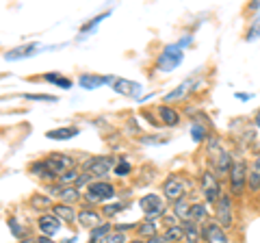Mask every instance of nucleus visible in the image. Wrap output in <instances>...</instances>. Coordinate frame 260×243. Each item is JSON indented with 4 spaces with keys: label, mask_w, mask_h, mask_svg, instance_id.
Returning a JSON list of instances; mask_svg holds the SVG:
<instances>
[{
    "label": "nucleus",
    "mask_w": 260,
    "mask_h": 243,
    "mask_svg": "<svg viewBox=\"0 0 260 243\" xmlns=\"http://www.w3.org/2000/svg\"><path fill=\"white\" fill-rule=\"evenodd\" d=\"M208 155L213 157L210 161H213V165H215V169H217V174H219V176L230 174L234 159H232L230 152L221 148V143H219V139H208Z\"/></svg>",
    "instance_id": "1"
},
{
    "label": "nucleus",
    "mask_w": 260,
    "mask_h": 243,
    "mask_svg": "<svg viewBox=\"0 0 260 243\" xmlns=\"http://www.w3.org/2000/svg\"><path fill=\"white\" fill-rule=\"evenodd\" d=\"M182 56H184V50H182V48L178 46V44L167 46L165 50L158 54V59H156V70H158V72H172V70H176V68L182 63Z\"/></svg>",
    "instance_id": "2"
},
{
    "label": "nucleus",
    "mask_w": 260,
    "mask_h": 243,
    "mask_svg": "<svg viewBox=\"0 0 260 243\" xmlns=\"http://www.w3.org/2000/svg\"><path fill=\"white\" fill-rule=\"evenodd\" d=\"M230 187H232V193L234 196H241L243 189H245V185H247V163H245V159H241L237 157L234 159V163H232V169H230Z\"/></svg>",
    "instance_id": "3"
},
{
    "label": "nucleus",
    "mask_w": 260,
    "mask_h": 243,
    "mask_svg": "<svg viewBox=\"0 0 260 243\" xmlns=\"http://www.w3.org/2000/svg\"><path fill=\"white\" fill-rule=\"evenodd\" d=\"M200 185H202V193H204L206 202H210V204H217L219 198L223 196V193H221V185H219V176H215L213 172H208V169L202 174Z\"/></svg>",
    "instance_id": "4"
},
{
    "label": "nucleus",
    "mask_w": 260,
    "mask_h": 243,
    "mask_svg": "<svg viewBox=\"0 0 260 243\" xmlns=\"http://www.w3.org/2000/svg\"><path fill=\"white\" fill-rule=\"evenodd\" d=\"M46 165L52 172L54 178H61L63 174H68L74 169V159H70L68 155H56L54 152V155H50L46 159Z\"/></svg>",
    "instance_id": "5"
},
{
    "label": "nucleus",
    "mask_w": 260,
    "mask_h": 243,
    "mask_svg": "<svg viewBox=\"0 0 260 243\" xmlns=\"http://www.w3.org/2000/svg\"><path fill=\"white\" fill-rule=\"evenodd\" d=\"M115 165H117V161L113 157H93L85 163V172L91 176H104L111 169H115Z\"/></svg>",
    "instance_id": "6"
},
{
    "label": "nucleus",
    "mask_w": 260,
    "mask_h": 243,
    "mask_svg": "<svg viewBox=\"0 0 260 243\" xmlns=\"http://www.w3.org/2000/svg\"><path fill=\"white\" fill-rule=\"evenodd\" d=\"M186 191V183L182 180L180 176H169L165 185H162V193H165V200H172V202H178L182 200Z\"/></svg>",
    "instance_id": "7"
},
{
    "label": "nucleus",
    "mask_w": 260,
    "mask_h": 243,
    "mask_svg": "<svg viewBox=\"0 0 260 243\" xmlns=\"http://www.w3.org/2000/svg\"><path fill=\"white\" fill-rule=\"evenodd\" d=\"M139 206L143 208L145 217H148L150 222H154V217L162 215V198L156 196V193H148V196H143L139 200Z\"/></svg>",
    "instance_id": "8"
},
{
    "label": "nucleus",
    "mask_w": 260,
    "mask_h": 243,
    "mask_svg": "<svg viewBox=\"0 0 260 243\" xmlns=\"http://www.w3.org/2000/svg\"><path fill=\"white\" fill-rule=\"evenodd\" d=\"M115 198V187L109 183H91L87 191V200L89 202H102V200H111Z\"/></svg>",
    "instance_id": "9"
},
{
    "label": "nucleus",
    "mask_w": 260,
    "mask_h": 243,
    "mask_svg": "<svg viewBox=\"0 0 260 243\" xmlns=\"http://www.w3.org/2000/svg\"><path fill=\"white\" fill-rule=\"evenodd\" d=\"M217 222H219V226H223V228H230L232 226V200L228 193H223L217 202Z\"/></svg>",
    "instance_id": "10"
},
{
    "label": "nucleus",
    "mask_w": 260,
    "mask_h": 243,
    "mask_svg": "<svg viewBox=\"0 0 260 243\" xmlns=\"http://www.w3.org/2000/svg\"><path fill=\"white\" fill-rule=\"evenodd\" d=\"M202 237H204L206 243H228L225 232H223V228L217 222L206 224L204 228H202Z\"/></svg>",
    "instance_id": "11"
},
{
    "label": "nucleus",
    "mask_w": 260,
    "mask_h": 243,
    "mask_svg": "<svg viewBox=\"0 0 260 243\" xmlns=\"http://www.w3.org/2000/svg\"><path fill=\"white\" fill-rule=\"evenodd\" d=\"M113 80H115V76H95V74H83L78 78V85L87 89V92H93V89H100L102 85H107L111 83L113 85Z\"/></svg>",
    "instance_id": "12"
},
{
    "label": "nucleus",
    "mask_w": 260,
    "mask_h": 243,
    "mask_svg": "<svg viewBox=\"0 0 260 243\" xmlns=\"http://www.w3.org/2000/svg\"><path fill=\"white\" fill-rule=\"evenodd\" d=\"M113 89L121 96H133V98H139V94H141V85L135 83V80H126V78L113 80Z\"/></svg>",
    "instance_id": "13"
},
{
    "label": "nucleus",
    "mask_w": 260,
    "mask_h": 243,
    "mask_svg": "<svg viewBox=\"0 0 260 243\" xmlns=\"http://www.w3.org/2000/svg\"><path fill=\"white\" fill-rule=\"evenodd\" d=\"M39 230H42V237H54V234L61 230L59 217H54V215H42V217H39Z\"/></svg>",
    "instance_id": "14"
},
{
    "label": "nucleus",
    "mask_w": 260,
    "mask_h": 243,
    "mask_svg": "<svg viewBox=\"0 0 260 243\" xmlns=\"http://www.w3.org/2000/svg\"><path fill=\"white\" fill-rule=\"evenodd\" d=\"M50 193L61 198V204H70V202H78L80 200V189L78 187H54L50 189Z\"/></svg>",
    "instance_id": "15"
},
{
    "label": "nucleus",
    "mask_w": 260,
    "mask_h": 243,
    "mask_svg": "<svg viewBox=\"0 0 260 243\" xmlns=\"http://www.w3.org/2000/svg\"><path fill=\"white\" fill-rule=\"evenodd\" d=\"M39 48V44H26V46H18V48H11V50L5 52V59L7 61H18L24 59V56H30Z\"/></svg>",
    "instance_id": "16"
},
{
    "label": "nucleus",
    "mask_w": 260,
    "mask_h": 243,
    "mask_svg": "<svg viewBox=\"0 0 260 243\" xmlns=\"http://www.w3.org/2000/svg\"><path fill=\"white\" fill-rule=\"evenodd\" d=\"M78 224L83 228H98L102 224V217L98 210H80L78 213Z\"/></svg>",
    "instance_id": "17"
},
{
    "label": "nucleus",
    "mask_w": 260,
    "mask_h": 243,
    "mask_svg": "<svg viewBox=\"0 0 260 243\" xmlns=\"http://www.w3.org/2000/svg\"><path fill=\"white\" fill-rule=\"evenodd\" d=\"M52 210H54V217H59V220L65 222V224L76 222V210L72 208L70 204H56Z\"/></svg>",
    "instance_id": "18"
},
{
    "label": "nucleus",
    "mask_w": 260,
    "mask_h": 243,
    "mask_svg": "<svg viewBox=\"0 0 260 243\" xmlns=\"http://www.w3.org/2000/svg\"><path fill=\"white\" fill-rule=\"evenodd\" d=\"M78 135V126H65V128H54V131H48L46 137L48 139H72V137Z\"/></svg>",
    "instance_id": "19"
},
{
    "label": "nucleus",
    "mask_w": 260,
    "mask_h": 243,
    "mask_svg": "<svg viewBox=\"0 0 260 243\" xmlns=\"http://www.w3.org/2000/svg\"><path fill=\"white\" fill-rule=\"evenodd\" d=\"M158 115H160V119H162V124L165 126H178V122H180V115H178V113L172 109V107H165V104H162V107H158Z\"/></svg>",
    "instance_id": "20"
},
{
    "label": "nucleus",
    "mask_w": 260,
    "mask_h": 243,
    "mask_svg": "<svg viewBox=\"0 0 260 243\" xmlns=\"http://www.w3.org/2000/svg\"><path fill=\"white\" fill-rule=\"evenodd\" d=\"M247 185L249 189H260V157L254 159V163H251V169H249V176H247Z\"/></svg>",
    "instance_id": "21"
},
{
    "label": "nucleus",
    "mask_w": 260,
    "mask_h": 243,
    "mask_svg": "<svg viewBox=\"0 0 260 243\" xmlns=\"http://www.w3.org/2000/svg\"><path fill=\"white\" fill-rule=\"evenodd\" d=\"M182 226H184V239H186V243H198L200 237H202L200 226L195 222H184Z\"/></svg>",
    "instance_id": "22"
},
{
    "label": "nucleus",
    "mask_w": 260,
    "mask_h": 243,
    "mask_svg": "<svg viewBox=\"0 0 260 243\" xmlns=\"http://www.w3.org/2000/svg\"><path fill=\"white\" fill-rule=\"evenodd\" d=\"M30 174L32 176H37V178H44V180H52V172L48 169V165H46V161H37V163H32L30 165Z\"/></svg>",
    "instance_id": "23"
},
{
    "label": "nucleus",
    "mask_w": 260,
    "mask_h": 243,
    "mask_svg": "<svg viewBox=\"0 0 260 243\" xmlns=\"http://www.w3.org/2000/svg\"><path fill=\"white\" fill-rule=\"evenodd\" d=\"M189 87H191V80H186V83L178 85V87L174 89V92L165 94V102H174V100H180V98H184L186 92H189Z\"/></svg>",
    "instance_id": "24"
},
{
    "label": "nucleus",
    "mask_w": 260,
    "mask_h": 243,
    "mask_svg": "<svg viewBox=\"0 0 260 243\" xmlns=\"http://www.w3.org/2000/svg\"><path fill=\"white\" fill-rule=\"evenodd\" d=\"M44 80H46V83L56 85V87L72 89V80H70V78H65V76H61V74H56V72H50V74H46V76H44Z\"/></svg>",
    "instance_id": "25"
},
{
    "label": "nucleus",
    "mask_w": 260,
    "mask_h": 243,
    "mask_svg": "<svg viewBox=\"0 0 260 243\" xmlns=\"http://www.w3.org/2000/svg\"><path fill=\"white\" fill-rule=\"evenodd\" d=\"M174 213H176L178 220H182V222H191V206L186 204L184 200H178V202H176Z\"/></svg>",
    "instance_id": "26"
},
{
    "label": "nucleus",
    "mask_w": 260,
    "mask_h": 243,
    "mask_svg": "<svg viewBox=\"0 0 260 243\" xmlns=\"http://www.w3.org/2000/svg\"><path fill=\"white\" fill-rule=\"evenodd\" d=\"M137 232H139L141 237H148V239H152V237H156V224L150 222V220H145L143 224L137 226Z\"/></svg>",
    "instance_id": "27"
},
{
    "label": "nucleus",
    "mask_w": 260,
    "mask_h": 243,
    "mask_svg": "<svg viewBox=\"0 0 260 243\" xmlns=\"http://www.w3.org/2000/svg\"><path fill=\"white\" fill-rule=\"evenodd\" d=\"M206 215H208V208L204 204H193L191 206V222L200 224V222L206 220Z\"/></svg>",
    "instance_id": "28"
},
{
    "label": "nucleus",
    "mask_w": 260,
    "mask_h": 243,
    "mask_svg": "<svg viewBox=\"0 0 260 243\" xmlns=\"http://www.w3.org/2000/svg\"><path fill=\"white\" fill-rule=\"evenodd\" d=\"M165 237H167L169 243H172V241H182L184 239V226H169L167 232H165Z\"/></svg>",
    "instance_id": "29"
},
{
    "label": "nucleus",
    "mask_w": 260,
    "mask_h": 243,
    "mask_svg": "<svg viewBox=\"0 0 260 243\" xmlns=\"http://www.w3.org/2000/svg\"><path fill=\"white\" fill-rule=\"evenodd\" d=\"M9 228H11L13 237H18V239H22L24 234H26V228L22 226V222L18 220V217H9Z\"/></svg>",
    "instance_id": "30"
},
{
    "label": "nucleus",
    "mask_w": 260,
    "mask_h": 243,
    "mask_svg": "<svg viewBox=\"0 0 260 243\" xmlns=\"http://www.w3.org/2000/svg\"><path fill=\"white\" fill-rule=\"evenodd\" d=\"M111 228H113V226H109V224H100L98 228H93V230H91V241H93V243H98L100 239H104V237H107V234L111 232Z\"/></svg>",
    "instance_id": "31"
},
{
    "label": "nucleus",
    "mask_w": 260,
    "mask_h": 243,
    "mask_svg": "<svg viewBox=\"0 0 260 243\" xmlns=\"http://www.w3.org/2000/svg\"><path fill=\"white\" fill-rule=\"evenodd\" d=\"M98 243H126V237H124V232H119V230L113 228V230L107 234V237L100 239Z\"/></svg>",
    "instance_id": "32"
},
{
    "label": "nucleus",
    "mask_w": 260,
    "mask_h": 243,
    "mask_svg": "<svg viewBox=\"0 0 260 243\" xmlns=\"http://www.w3.org/2000/svg\"><path fill=\"white\" fill-rule=\"evenodd\" d=\"M78 172H76V169H72V172H68V174H63L61 178H59V185H61V187H74V185H72V183H78Z\"/></svg>",
    "instance_id": "33"
},
{
    "label": "nucleus",
    "mask_w": 260,
    "mask_h": 243,
    "mask_svg": "<svg viewBox=\"0 0 260 243\" xmlns=\"http://www.w3.org/2000/svg\"><path fill=\"white\" fill-rule=\"evenodd\" d=\"M191 137H193L195 143L204 141V139H206V128L202 126V124H193V126H191Z\"/></svg>",
    "instance_id": "34"
},
{
    "label": "nucleus",
    "mask_w": 260,
    "mask_h": 243,
    "mask_svg": "<svg viewBox=\"0 0 260 243\" xmlns=\"http://www.w3.org/2000/svg\"><path fill=\"white\" fill-rule=\"evenodd\" d=\"M30 206L32 208H44V206H50V198L44 196V193H37V196L30 198Z\"/></svg>",
    "instance_id": "35"
},
{
    "label": "nucleus",
    "mask_w": 260,
    "mask_h": 243,
    "mask_svg": "<svg viewBox=\"0 0 260 243\" xmlns=\"http://www.w3.org/2000/svg\"><path fill=\"white\" fill-rule=\"evenodd\" d=\"M26 100H37V102H56V96H48V94H26Z\"/></svg>",
    "instance_id": "36"
},
{
    "label": "nucleus",
    "mask_w": 260,
    "mask_h": 243,
    "mask_svg": "<svg viewBox=\"0 0 260 243\" xmlns=\"http://www.w3.org/2000/svg\"><path fill=\"white\" fill-rule=\"evenodd\" d=\"M128 172H130V163H128L126 159H119L117 165H115V174H117V176H126Z\"/></svg>",
    "instance_id": "37"
},
{
    "label": "nucleus",
    "mask_w": 260,
    "mask_h": 243,
    "mask_svg": "<svg viewBox=\"0 0 260 243\" xmlns=\"http://www.w3.org/2000/svg\"><path fill=\"white\" fill-rule=\"evenodd\" d=\"M124 208H126V204H119V202H117V204H109V206H104L102 210H104V215H107V217H113V215H117L119 210H124Z\"/></svg>",
    "instance_id": "38"
},
{
    "label": "nucleus",
    "mask_w": 260,
    "mask_h": 243,
    "mask_svg": "<svg viewBox=\"0 0 260 243\" xmlns=\"http://www.w3.org/2000/svg\"><path fill=\"white\" fill-rule=\"evenodd\" d=\"M107 15H109V13H102V15H98V18H93V20L89 22V24H85V26L80 28V31H83V33H87V31H91L93 26H98V24H100V22H102L104 18H107Z\"/></svg>",
    "instance_id": "39"
},
{
    "label": "nucleus",
    "mask_w": 260,
    "mask_h": 243,
    "mask_svg": "<svg viewBox=\"0 0 260 243\" xmlns=\"http://www.w3.org/2000/svg\"><path fill=\"white\" fill-rule=\"evenodd\" d=\"M148 243H169V241H167V237H165V234H156V237L148 239Z\"/></svg>",
    "instance_id": "40"
},
{
    "label": "nucleus",
    "mask_w": 260,
    "mask_h": 243,
    "mask_svg": "<svg viewBox=\"0 0 260 243\" xmlns=\"http://www.w3.org/2000/svg\"><path fill=\"white\" fill-rule=\"evenodd\" d=\"M37 243H54V241H52L50 237H39V239H37Z\"/></svg>",
    "instance_id": "41"
},
{
    "label": "nucleus",
    "mask_w": 260,
    "mask_h": 243,
    "mask_svg": "<svg viewBox=\"0 0 260 243\" xmlns=\"http://www.w3.org/2000/svg\"><path fill=\"white\" fill-rule=\"evenodd\" d=\"M237 98H239V100H249L251 96H249V94H237Z\"/></svg>",
    "instance_id": "42"
},
{
    "label": "nucleus",
    "mask_w": 260,
    "mask_h": 243,
    "mask_svg": "<svg viewBox=\"0 0 260 243\" xmlns=\"http://www.w3.org/2000/svg\"><path fill=\"white\" fill-rule=\"evenodd\" d=\"M256 124H258V128H260V111L256 113Z\"/></svg>",
    "instance_id": "43"
},
{
    "label": "nucleus",
    "mask_w": 260,
    "mask_h": 243,
    "mask_svg": "<svg viewBox=\"0 0 260 243\" xmlns=\"http://www.w3.org/2000/svg\"><path fill=\"white\" fill-rule=\"evenodd\" d=\"M20 243H37V239H26V241H20Z\"/></svg>",
    "instance_id": "44"
},
{
    "label": "nucleus",
    "mask_w": 260,
    "mask_h": 243,
    "mask_svg": "<svg viewBox=\"0 0 260 243\" xmlns=\"http://www.w3.org/2000/svg\"><path fill=\"white\" fill-rule=\"evenodd\" d=\"M130 243H143L141 239H135V241H130Z\"/></svg>",
    "instance_id": "45"
}]
</instances>
